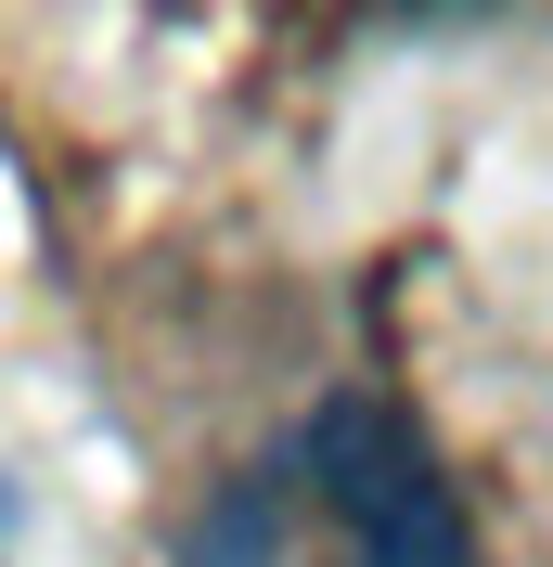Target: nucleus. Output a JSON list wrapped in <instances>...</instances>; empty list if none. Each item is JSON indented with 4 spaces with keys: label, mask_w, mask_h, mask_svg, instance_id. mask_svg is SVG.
Instances as JSON below:
<instances>
[{
    "label": "nucleus",
    "mask_w": 553,
    "mask_h": 567,
    "mask_svg": "<svg viewBox=\"0 0 553 567\" xmlns=\"http://www.w3.org/2000/svg\"><path fill=\"white\" fill-rule=\"evenodd\" d=\"M180 567H477V542L413 413L322 400L207 503Z\"/></svg>",
    "instance_id": "nucleus-1"
}]
</instances>
